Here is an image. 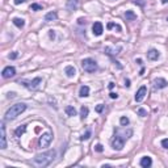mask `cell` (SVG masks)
<instances>
[{
    "mask_svg": "<svg viewBox=\"0 0 168 168\" xmlns=\"http://www.w3.org/2000/svg\"><path fill=\"white\" fill-rule=\"evenodd\" d=\"M133 135V130L127 129V130H114V138L112 139V147L116 151H121L124 149V144L127 139H130V137Z\"/></svg>",
    "mask_w": 168,
    "mask_h": 168,
    "instance_id": "1",
    "label": "cell"
},
{
    "mask_svg": "<svg viewBox=\"0 0 168 168\" xmlns=\"http://www.w3.org/2000/svg\"><path fill=\"white\" fill-rule=\"evenodd\" d=\"M55 155H57L55 150H50V151L42 152V154H37L36 158L33 159V163L36 165H38V167H46L54 160Z\"/></svg>",
    "mask_w": 168,
    "mask_h": 168,
    "instance_id": "2",
    "label": "cell"
},
{
    "mask_svg": "<svg viewBox=\"0 0 168 168\" xmlns=\"http://www.w3.org/2000/svg\"><path fill=\"white\" fill-rule=\"evenodd\" d=\"M25 109H26V105L22 104V102L12 105V106L6 112V120H7V121H11V120L17 118L22 112H25Z\"/></svg>",
    "mask_w": 168,
    "mask_h": 168,
    "instance_id": "3",
    "label": "cell"
},
{
    "mask_svg": "<svg viewBox=\"0 0 168 168\" xmlns=\"http://www.w3.org/2000/svg\"><path fill=\"white\" fill-rule=\"evenodd\" d=\"M42 83V79L39 76L34 77L33 80H20V84H22L24 87H26L28 89H30V91H34V89H37L39 87V84Z\"/></svg>",
    "mask_w": 168,
    "mask_h": 168,
    "instance_id": "4",
    "label": "cell"
},
{
    "mask_svg": "<svg viewBox=\"0 0 168 168\" xmlns=\"http://www.w3.org/2000/svg\"><path fill=\"white\" fill-rule=\"evenodd\" d=\"M82 68L87 72H95L97 70V63L92 58H86L82 61Z\"/></svg>",
    "mask_w": 168,
    "mask_h": 168,
    "instance_id": "5",
    "label": "cell"
},
{
    "mask_svg": "<svg viewBox=\"0 0 168 168\" xmlns=\"http://www.w3.org/2000/svg\"><path fill=\"white\" fill-rule=\"evenodd\" d=\"M51 139H53L51 133H50V131L44 133V134L41 135V138H39V141H38L39 147H47L50 144V142H51Z\"/></svg>",
    "mask_w": 168,
    "mask_h": 168,
    "instance_id": "6",
    "label": "cell"
},
{
    "mask_svg": "<svg viewBox=\"0 0 168 168\" xmlns=\"http://www.w3.org/2000/svg\"><path fill=\"white\" fill-rule=\"evenodd\" d=\"M146 95H147V88H146V86H142L141 88L138 89L137 91V93H135V101L137 102H141L142 100L146 97Z\"/></svg>",
    "mask_w": 168,
    "mask_h": 168,
    "instance_id": "7",
    "label": "cell"
},
{
    "mask_svg": "<svg viewBox=\"0 0 168 168\" xmlns=\"http://www.w3.org/2000/svg\"><path fill=\"white\" fill-rule=\"evenodd\" d=\"M0 149H7V135H6V125L1 124V134H0Z\"/></svg>",
    "mask_w": 168,
    "mask_h": 168,
    "instance_id": "8",
    "label": "cell"
},
{
    "mask_svg": "<svg viewBox=\"0 0 168 168\" xmlns=\"http://www.w3.org/2000/svg\"><path fill=\"white\" fill-rule=\"evenodd\" d=\"M1 75H3L4 79H9V77H13L15 75H16V68H15V67H12V66H8V67H6V68L3 70Z\"/></svg>",
    "mask_w": 168,
    "mask_h": 168,
    "instance_id": "9",
    "label": "cell"
},
{
    "mask_svg": "<svg viewBox=\"0 0 168 168\" xmlns=\"http://www.w3.org/2000/svg\"><path fill=\"white\" fill-rule=\"evenodd\" d=\"M121 50H122L121 46H106L104 49V51L108 55H117L121 53Z\"/></svg>",
    "mask_w": 168,
    "mask_h": 168,
    "instance_id": "10",
    "label": "cell"
},
{
    "mask_svg": "<svg viewBox=\"0 0 168 168\" xmlns=\"http://www.w3.org/2000/svg\"><path fill=\"white\" fill-rule=\"evenodd\" d=\"M167 86H168V82L165 79H163V77H158V79L154 80L155 89H163V88H165Z\"/></svg>",
    "mask_w": 168,
    "mask_h": 168,
    "instance_id": "11",
    "label": "cell"
},
{
    "mask_svg": "<svg viewBox=\"0 0 168 168\" xmlns=\"http://www.w3.org/2000/svg\"><path fill=\"white\" fill-rule=\"evenodd\" d=\"M92 32H93L95 36H101L102 32H104V28H102V24L100 21H96L93 25H92Z\"/></svg>",
    "mask_w": 168,
    "mask_h": 168,
    "instance_id": "12",
    "label": "cell"
},
{
    "mask_svg": "<svg viewBox=\"0 0 168 168\" xmlns=\"http://www.w3.org/2000/svg\"><path fill=\"white\" fill-rule=\"evenodd\" d=\"M159 57H160V53L156 49H150L149 51H147V58H149L150 61H158Z\"/></svg>",
    "mask_w": 168,
    "mask_h": 168,
    "instance_id": "13",
    "label": "cell"
},
{
    "mask_svg": "<svg viewBox=\"0 0 168 168\" xmlns=\"http://www.w3.org/2000/svg\"><path fill=\"white\" fill-rule=\"evenodd\" d=\"M77 4H79V0H67L66 1V7L70 12L75 11L77 8Z\"/></svg>",
    "mask_w": 168,
    "mask_h": 168,
    "instance_id": "14",
    "label": "cell"
},
{
    "mask_svg": "<svg viewBox=\"0 0 168 168\" xmlns=\"http://www.w3.org/2000/svg\"><path fill=\"white\" fill-rule=\"evenodd\" d=\"M64 74L67 75V77H74L75 76V74H76V70H75V67L74 66H66L64 67Z\"/></svg>",
    "mask_w": 168,
    "mask_h": 168,
    "instance_id": "15",
    "label": "cell"
},
{
    "mask_svg": "<svg viewBox=\"0 0 168 168\" xmlns=\"http://www.w3.org/2000/svg\"><path fill=\"white\" fill-rule=\"evenodd\" d=\"M151 164H152V159L150 156H143L141 159V167L149 168V167H151Z\"/></svg>",
    "mask_w": 168,
    "mask_h": 168,
    "instance_id": "16",
    "label": "cell"
},
{
    "mask_svg": "<svg viewBox=\"0 0 168 168\" xmlns=\"http://www.w3.org/2000/svg\"><path fill=\"white\" fill-rule=\"evenodd\" d=\"M12 22H13V25H16L17 28H20V29L25 26V20L20 19V17H15V19L12 20Z\"/></svg>",
    "mask_w": 168,
    "mask_h": 168,
    "instance_id": "17",
    "label": "cell"
},
{
    "mask_svg": "<svg viewBox=\"0 0 168 168\" xmlns=\"http://www.w3.org/2000/svg\"><path fill=\"white\" fill-rule=\"evenodd\" d=\"M89 95V87L88 86H82L79 91V96L80 97H87Z\"/></svg>",
    "mask_w": 168,
    "mask_h": 168,
    "instance_id": "18",
    "label": "cell"
},
{
    "mask_svg": "<svg viewBox=\"0 0 168 168\" xmlns=\"http://www.w3.org/2000/svg\"><path fill=\"white\" fill-rule=\"evenodd\" d=\"M64 112H66L67 116H70V117L76 116V109H75L74 106H71V105H67V106L64 108Z\"/></svg>",
    "mask_w": 168,
    "mask_h": 168,
    "instance_id": "19",
    "label": "cell"
},
{
    "mask_svg": "<svg viewBox=\"0 0 168 168\" xmlns=\"http://www.w3.org/2000/svg\"><path fill=\"white\" fill-rule=\"evenodd\" d=\"M57 17H58V15H57V12H49V13H46V16H45V20L46 21H54V20H57Z\"/></svg>",
    "mask_w": 168,
    "mask_h": 168,
    "instance_id": "20",
    "label": "cell"
},
{
    "mask_svg": "<svg viewBox=\"0 0 168 168\" xmlns=\"http://www.w3.org/2000/svg\"><path fill=\"white\" fill-rule=\"evenodd\" d=\"M124 16H125V19L129 20V21H133V20L137 19V15H135L133 11H126V12H125Z\"/></svg>",
    "mask_w": 168,
    "mask_h": 168,
    "instance_id": "21",
    "label": "cell"
},
{
    "mask_svg": "<svg viewBox=\"0 0 168 168\" xmlns=\"http://www.w3.org/2000/svg\"><path fill=\"white\" fill-rule=\"evenodd\" d=\"M25 130H26V125H21V126H19L16 129L15 134H16V137H21V135L25 133Z\"/></svg>",
    "mask_w": 168,
    "mask_h": 168,
    "instance_id": "22",
    "label": "cell"
},
{
    "mask_svg": "<svg viewBox=\"0 0 168 168\" xmlns=\"http://www.w3.org/2000/svg\"><path fill=\"white\" fill-rule=\"evenodd\" d=\"M88 113H89V109L87 106H84V105H83V106L80 108V117L84 120L87 116H88Z\"/></svg>",
    "mask_w": 168,
    "mask_h": 168,
    "instance_id": "23",
    "label": "cell"
},
{
    "mask_svg": "<svg viewBox=\"0 0 168 168\" xmlns=\"http://www.w3.org/2000/svg\"><path fill=\"white\" fill-rule=\"evenodd\" d=\"M106 28H108V29H113V28H116V29H117V32H122V28H121V25H118V24H114V22H108Z\"/></svg>",
    "mask_w": 168,
    "mask_h": 168,
    "instance_id": "24",
    "label": "cell"
},
{
    "mask_svg": "<svg viewBox=\"0 0 168 168\" xmlns=\"http://www.w3.org/2000/svg\"><path fill=\"white\" fill-rule=\"evenodd\" d=\"M129 118H127V117H121V118H120V124L122 125V126H127V125H129Z\"/></svg>",
    "mask_w": 168,
    "mask_h": 168,
    "instance_id": "25",
    "label": "cell"
},
{
    "mask_svg": "<svg viewBox=\"0 0 168 168\" xmlns=\"http://www.w3.org/2000/svg\"><path fill=\"white\" fill-rule=\"evenodd\" d=\"M30 9L32 11H42V6H39V4H37V3H33L30 6Z\"/></svg>",
    "mask_w": 168,
    "mask_h": 168,
    "instance_id": "26",
    "label": "cell"
},
{
    "mask_svg": "<svg viewBox=\"0 0 168 168\" xmlns=\"http://www.w3.org/2000/svg\"><path fill=\"white\" fill-rule=\"evenodd\" d=\"M89 138H91V130H87L86 131V134H83L82 135V141H87V139H89Z\"/></svg>",
    "mask_w": 168,
    "mask_h": 168,
    "instance_id": "27",
    "label": "cell"
},
{
    "mask_svg": "<svg viewBox=\"0 0 168 168\" xmlns=\"http://www.w3.org/2000/svg\"><path fill=\"white\" fill-rule=\"evenodd\" d=\"M138 114H139L141 117H146L147 116V112L143 109V108H139V109H138Z\"/></svg>",
    "mask_w": 168,
    "mask_h": 168,
    "instance_id": "28",
    "label": "cell"
},
{
    "mask_svg": "<svg viewBox=\"0 0 168 168\" xmlns=\"http://www.w3.org/2000/svg\"><path fill=\"white\" fill-rule=\"evenodd\" d=\"M104 108H105V105L99 104V105H97V106H96V112H97V113H101L102 110H104Z\"/></svg>",
    "mask_w": 168,
    "mask_h": 168,
    "instance_id": "29",
    "label": "cell"
},
{
    "mask_svg": "<svg viewBox=\"0 0 168 168\" xmlns=\"http://www.w3.org/2000/svg\"><path fill=\"white\" fill-rule=\"evenodd\" d=\"M95 151H97V152H102L104 151V149H102V146L101 144H96V146H95Z\"/></svg>",
    "mask_w": 168,
    "mask_h": 168,
    "instance_id": "30",
    "label": "cell"
},
{
    "mask_svg": "<svg viewBox=\"0 0 168 168\" xmlns=\"http://www.w3.org/2000/svg\"><path fill=\"white\" fill-rule=\"evenodd\" d=\"M162 146L164 147V149H168V138H165V139L162 141Z\"/></svg>",
    "mask_w": 168,
    "mask_h": 168,
    "instance_id": "31",
    "label": "cell"
},
{
    "mask_svg": "<svg viewBox=\"0 0 168 168\" xmlns=\"http://www.w3.org/2000/svg\"><path fill=\"white\" fill-rule=\"evenodd\" d=\"M28 0H13V3L16 4V6H20V4H24V3H26Z\"/></svg>",
    "mask_w": 168,
    "mask_h": 168,
    "instance_id": "32",
    "label": "cell"
},
{
    "mask_svg": "<svg viewBox=\"0 0 168 168\" xmlns=\"http://www.w3.org/2000/svg\"><path fill=\"white\" fill-rule=\"evenodd\" d=\"M49 37H50V39H54V38H55L54 30H49Z\"/></svg>",
    "mask_w": 168,
    "mask_h": 168,
    "instance_id": "33",
    "label": "cell"
},
{
    "mask_svg": "<svg viewBox=\"0 0 168 168\" xmlns=\"http://www.w3.org/2000/svg\"><path fill=\"white\" fill-rule=\"evenodd\" d=\"M17 55H19V54H17V53L15 51V53H12V54H9V58H11V59H16V58H17Z\"/></svg>",
    "mask_w": 168,
    "mask_h": 168,
    "instance_id": "34",
    "label": "cell"
},
{
    "mask_svg": "<svg viewBox=\"0 0 168 168\" xmlns=\"http://www.w3.org/2000/svg\"><path fill=\"white\" fill-rule=\"evenodd\" d=\"M109 96H110V99H117V97H118V95L114 93V92H110Z\"/></svg>",
    "mask_w": 168,
    "mask_h": 168,
    "instance_id": "35",
    "label": "cell"
},
{
    "mask_svg": "<svg viewBox=\"0 0 168 168\" xmlns=\"http://www.w3.org/2000/svg\"><path fill=\"white\" fill-rule=\"evenodd\" d=\"M125 87H127V88L130 87V80L129 79H125Z\"/></svg>",
    "mask_w": 168,
    "mask_h": 168,
    "instance_id": "36",
    "label": "cell"
},
{
    "mask_svg": "<svg viewBox=\"0 0 168 168\" xmlns=\"http://www.w3.org/2000/svg\"><path fill=\"white\" fill-rule=\"evenodd\" d=\"M77 22H79V24H86V20H84V19H79V20H77Z\"/></svg>",
    "mask_w": 168,
    "mask_h": 168,
    "instance_id": "37",
    "label": "cell"
},
{
    "mask_svg": "<svg viewBox=\"0 0 168 168\" xmlns=\"http://www.w3.org/2000/svg\"><path fill=\"white\" fill-rule=\"evenodd\" d=\"M15 95H16L15 92H9V93H8V97H15Z\"/></svg>",
    "mask_w": 168,
    "mask_h": 168,
    "instance_id": "38",
    "label": "cell"
},
{
    "mask_svg": "<svg viewBox=\"0 0 168 168\" xmlns=\"http://www.w3.org/2000/svg\"><path fill=\"white\" fill-rule=\"evenodd\" d=\"M114 87V83H109V89H113Z\"/></svg>",
    "mask_w": 168,
    "mask_h": 168,
    "instance_id": "39",
    "label": "cell"
},
{
    "mask_svg": "<svg viewBox=\"0 0 168 168\" xmlns=\"http://www.w3.org/2000/svg\"><path fill=\"white\" fill-rule=\"evenodd\" d=\"M137 63H138V64H142V59L138 58V59H137Z\"/></svg>",
    "mask_w": 168,
    "mask_h": 168,
    "instance_id": "40",
    "label": "cell"
},
{
    "mask_svg": "<svg viewBox=\"0 0 168 168\" xmlns=\"http://www.w3.org/2000/svg\"><path fill=\"white\" fill-rule=\"evenodd\" d=\"M162 3H163V4H165V3H168V0H162Z\"/></svg>",
    "mask_w": 168,
    "mask_h": 168,
    "instance_id": "41",
    "label": "cell"
},
{
    "mask_svg": "<svg viewBox=\"0 0 168 168\" xmlns=\"http://www.w3.org/2000/svg\"><path fill=\"white\" fill-rule=\"evenodd\" d=\"M167 21H168V17H167Z\"/></svg>",
    "mask_w": 168,
    "mask_h": 168,
    "instance_id": "42",
    "label": "cell"
}]
</instances>
